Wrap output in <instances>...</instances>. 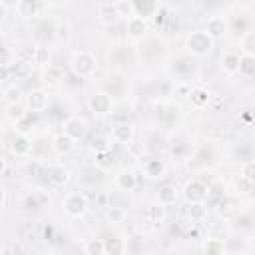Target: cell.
I'll use <instances>...</instances> for the list:
<instances>
[{"instance_id":"cell-24","label":"cell","mask_w":255,"mask_h":255,"mask_svg":"<svg viewBox=\"0 0 255 255\" xmlns=\"http://www.w3.org/2000/svg\"><path fill=\"white\" fill-rule=\"evenodd\" d=\"M251 30H253L251 18H249L247 14H243V12H239L237 16H233V18L229 20V32H233L237 38L245 36V34L251 32Z\"/></svg>"},{"instance_id":"cell-33","label":"cell","mask_w":255,"mask_h":255,"mask_svg":"<svg viewBox=\"0 0 255 255\" xmlns=\"http://www.w3.org/2000/svg\"><path fill=\"white\" fill-rule=\"evenodd\" d=\"M32 66L30 62H22V60H14L10 66H8V72H10V78L14 80H26L32 76Z\"/></svg>"},{"instance_id":"cell-15","label":"cell","mask_w":255,"mask_h":255,"mask_svg":"<svg viewBox=\"0 0 255 255\" xmlns=\"http://www.w3.org/2000/svg\"><path fill=\"white\" fill-rule=\"evenodd\" d=\"M46 179L50 181L52 187H64L70 183L72 179V171L66 167V165H50L48 171H46Z\"/></svg>"},{"instance_id":"cell-35","label":"cell","mask_w":255,"mask_h":255,"mask_svg":"<svg viewBox=\"0 0 255 255\" xmlns=\"http://www.w3.org/2000/svg\"><path fill=\"white\" fill-rule=\"evenodd\" d=\"M24 98H26L24 96V90L18 84H10L4 90V102H6V106H22Z\"/></svg>"},{"instance_id":"cell-49","label":"cell","mask_w":255,"mask_h":255,"mask_svg":"<svg viewBox=\"0 0 255 255\" xmlns=\"http://www.w3.org/2000/svg\"><path fill=\"white\" fill-rule=\"evenodd\" d=\"M84 253L86 255H104V239L92 237L84 243Z\"/></svg>"},{"instance_id":"cell-6","label":"cell","mask_w":255,"mask_h":255,"mask_svg":"<svg viewBox=\"0 0 255 255\" xmlns=\"http://www.w3.org/2000/svg\"><path fill=\"white\" fill-rule=\"evenodd\" d=\"M88 108L90 112L96 116V118H104V116H110L112 114V108H114V100L102 90V92H94L90 98H88Z\"/></svg>"},{"instance_id":"cell-53","label":"cell","mask_w":255,"mask_h":255,"mask_svg":"<svg viewBox=\"0 0 255 255\" xmlns=\"http://www.w3.org/2000/svg\"><path fill=\"white\" fill-rule=\"evenodd\" d=\"M239 175L255 183V159H251V161H245V163H241V167H239Z\"/></svg>"},{"instance_id":"cell-44","label":"cell","mask_w":255,"mask_h":255,"mask_svg":"<svg viewBox=\"0 0 255 255\" xmlns=\"http://www.w3.org/2000/svg\"><path fill=\"white\" fill-rule=\"evenodd\" d=\"M50 48L48 46H44V44H38L36 48H34V60H32V64H36V66H40V68H46V66H50Z\"/></svg>"},{"instance_id":"cell-27","label":"cell","mask_w":255,"mask_h":255,"mask_svg":"<svg viewBox=\"0 0 255 255\" xmlns=\"http://www.w3.org/2000/svg\"><path fill=\"white\" fill-rule=\"evenodd\" d=\"M126 239L124 235H112L104 239V255H126Z\"/></svg>"},{"instance_id":"cell-50","label":"cell","mask_w":255,"mask_h":255,"mask_svg":"<svg viewBox=\"0 0 255 255\" xmlns=\"http://www.w3.org/2000/svg\"><path fill=\"white\" fill-rule=\"evenodd\" d=\"M114 6H116V12H118V18H126V20L133 18V4H131V0H118V2H114Z\"/></svg>"},{"instance_id":"cell-32","label":"cell","mask_w":255,"mask_h":255,"mask_svg":"<svg viewBox=\"0 0 255 255\" xmlns=\"http://www.w3.org/2000/svg\"><path fill=\"white\" fill-rule=\"evenodd\" d=\"M253 155H255V149H253V145L247 143V141H239V143H235V145L231 147V157H233L235 161H239V163L251 161Z\"/></svg>"},{"instance_id":"cell-39","label":"cell","mask_w":255,"mask_h":255,"mask_svg":"<svg viewBox=\"0 0 255 255\" xmlns=\"http://www.w3.org/2000/svg\"><path fill=\"white\" fill-rule=\"evenodd\" d=\"M237 66H239V54L235 52H225L221 56V70L227 76H235L237 74Z\"/></svg>"},{"instance_id":"cell-61","label":"cell","mask_w":255,"mask_h":255,"mask_svg":"<svg viewBox=\"0 0 255 255\" xmlns=\"http://www.w3.org/2000/svg\"><path fill=\"white\" fill-rule=\"evenodd\" d=\"M6 169H8V161L4 159V155L0 153V175H4L6 173Z\"/></svg>"},{"instance_id":"cell-63","label":"cell","mask_w":255,"mask_h":255,"mask_svg":"<svg viewBox=\"0 0 255 255\" xmlns=\"http://www.w3.org/2000/svg\"><path fill=\"white\" fill-rule=\"evenodd\" d=\"M0 255H2V247H0Z\"/></svg>"},{"instance_id":"cell-23","label":"cell","mask_w":255,"mask_h":255,"mask_svg":"<svg viewBox=\"0 0 255 255\" xmlns=\"http://www.w3.org/2000/svg\"><path fill=\"white\" fill-rule=\"evenodd\" d=\"M50 145H52V151L58 153V155H70L76 149V141L72 137H68L66 133H62V131L52 137V143Z\"/></svg>"},{"instance_id":"cell-37","label":"cell","mask_w":255,"mask_h":255,"mask_svg":"<svg viewBox=\"0 0 255 255\" xmlns=\"http://www.w3.org/2000/svg\"><path fill=\"white\" fill-rule=\"evenodd\" d=\"M237 74H241L243 78H253V76H255V56H249V54H239V66H237Z\"/></svg>"},{"instance_id":"cell-38","label":"cell","mask_w":255,"mask_h":255,"mask_svg":"<svg viewBox=\"0 0 255 255\" xmlns=\"http://www.w3.org/2000/svg\"><path fill=\"white\" fill-rule=\"evenodd\" d=\"M110 116H112V120H114L116 124H120V122H129V118H131V106H129L128 102H118V104H114Z\"/></svg>"},{"instance_id":"cell-11","label":"cell","mask_w":255,"mask_h":255,"mask_svg":"<svg viewBox=\"0 0 255 255\" xmlns=\"http://www.w3.org/2000/svg\"><path fill=\"white\" fill-rule=\"evenodd\" d=\"M215 211H217V215L221 217V219H227V221H231L233 217H237L241 211H243V203H241V199H237V197H223L217 205H215Z\"/></svg>"},{"instance_id":"cell-31","label":"cell","mask_w":255,"mask_h":255,"mask_svg":"<svg viewBox=\"0 0 255 255\" xmlns=\"http://www.w3.org/2000/svg\"><path fill=\"white\" fill-rule=\"evenodd\" d=\"M98 18H100L102 24L114 26L118 22V12H116L114 2H100L98 4Z\"/></svg>"},{"instance_id":"cell-25","label":"cell","mask_w":255,"mask_h":255,"mask_svg":"<svg viewBox=\"0 0 255 255\" xmlns=\"http://www.w3.org/2000/svg\"><path fill=\"white\" fill-rule=\"evenodd\" d=\"M171 72L175 76H179V78H187V76H191L195 72V64H193V60L189 56H179V58H175L171 62Z\"/></svg>"},{"instance_id":"cell-46","label":"cell","mask_w":255,"mask_h":255,"mask_svg":"<svg viewBox=\"0 0 255 255\" xmlns=\"http://www.w3.org/2000/svg\"><path fill=\"white\" fill-rule=\"evenodd\" d=\"M239 46H241V54L255 56V30L247 32L245 36H241L239 38Z\"/></svg>"},{"instance_id":"cell-42","label":"cell","mask_w":255,"mask_h":255,"mask_svg":"<svg viewBox=\"0 0 255 255\" xmlns=\"http://www.w3.org/2000/svg\"><path fill=\"white\" fill-rule=\"evenodd\" d=\"M207 213H209V209L205 207V203H189V207H187V217L193 223L205 221L207 219Z\"/></svg>"},{"instance_id":"cell-56","label":"cell","mask_w":255,"mask_h":255,"mask_svg":"<svg viewBox=\"0 0 255 255\" xmlns=\"http://www.w3.org/2000/svg\"><path fill=\"white\" fill-rule=\"evenodd\" d=\"M14 62V52L8 48V46H4V44H0V66H4V68H8L10 64Z\"/></svg>"},{"instance_id":"cell-55","label":"cell","mask_w":255,"mask_h":255,"mask_svg":"<svg viewBox=\"0 0 255 255\" xmlns=\"http://www.w3.org/2000/svg\"><path fill=\"white\" fill-rule=\"evenodd\" d=\"M26 114H28V112H24L22 106H8V112H6V116H8V120H10L12 124H18L20 120H24Z\"/></svg>"},{"instance_id":"cell-21","label":"cell","mask_w":255,"mask_h":255,"mask_svg":"<svg viewBox=\"0 0 255 255\" xmlns=\"http://www.w3.org/2000/svg\"><path fill=\"white\" fill-rule=\"evenodd\" d=\"M46 8V4H42V2H38V0H18L16 2V12H18V16H22V18H36V16H40V12Z\"/></svg>"},{"instance_id":"cell-52","label":"cell","mask_w":255,"mask_h":255,"mask_svg":"<svg viewBox=\"0 0 255 255\" xmlns=\"http://www.w3.org/2000/svg\"><path fill=\"white\" fill-rule=\"evenodd\" d=\"M191 90H193V88H191V84H189L187 80H179V82L173 84L171 94H173V96H179V98H189Z\"/></svg>"},{"instance_id":"cell-59","label":"cell","mask_w":255,"mask_h":255,"mask_svg":"<svg viewBox=\"0 0 255 255\" xmlns=\"http://www.w3.org/2000/svg\"><path fill=\"white\" fill-rule=\"evenodd\" d=\"M6 80H10V72H8V68L0 66V84H4Z\"/></svg>"},{"instance_id":"cell-30","label":"cell","mask_w":255,"mask_h":255,"mask_svg":"<svg viewBox=\"0 0 255 255\" xmlns=\"http://www.w3.org/2000/svg\"><path fill=\"white\" fill-rule=\"evenodd\" d=\"M209 100H211L209 90H207V88H203V86L193 88V90H191V94H189V104H191V108H193V110H205V108H207V104H209Z\"/></svg>"},{"instance_id":"cell-28","label":"cell","mask_w":255,"mask_h":255,"mask_svg":"<svg viewBox=\"0 0 255 255\" xmlns=\"http://www.w3.org/2000/svg\"><path fill=\"white\" fill-rule=\"evenodd\" d=\"M54 34H56V22L54 20H48V18H44V20H40L38 24H36V40L40 42V44H44V42H48V40H54Z\"/></svg>"},{"instance_id":"cell-13","label":"cell","mask_w":255,"mask_h":255,"mask_svg":"<svg viewBox=\"0 0 255 255\" xmlns=\"http://www.w3.org/2000/svg\"><path fill=\"white\" fill-rule=\"evenodd\" d=\"M133 135H135V128L131 122H120V124H114L112 126V141L120 143V145H129L133 141Z\"/></svg>"},{"instance_id":"cell-10","label":"cell","mask_w":255,"mask_h":255,"mask_svg":"<svg viewBox=\"0 0 255 255\" xmlns=\"http://www.w3.org/2000/svg\"><path fill=\"white\" fill-rule=\"evenodd\" d=\"M32 147H34V143H32L30 135H26V133L16 131L8 141V149L14 157H28L32 153Z\"/></svg>"},{"instance_id":"cell-51","label":"cell","mask_w":255,"mask_h":255,"mask_svg":"<svg viewBox=\"0 0 255 255\" xmlns=\"http://www.w3.org/2000/svg\"><path fill=\"white\" fill-rule=\"evenodd\" d=\"M161 116L167 120V122H173V120H177L179 116H181V106H177V104H173V102H169V104H163L161 106Z\"/></svg>"},{"instance_id":"cell-57","label":"cell","mask_w":255,"mask_h":255,"mask_svg":"<svg viewBox=\"0 0 255 255\" xmlns=\"http://www.w3.org/2000/svg\"><path fill=\"white\" fill-rule=\"evenodd\" d=\"M70 38V26L66 22H56V34L54 40H68Z\"/></svg>"},{"instance_id":"cell-2","label":"cell","mask_w":255,"mask_h":255,"mask_svg":"<svg viewBox=\"0 0 255 255\" xmlns=\"http://www.w3.org/2000/svg\"><path fill=\"white\" fill-rule=\"evenodd\" d=\"M70 68H72V72H74L76 78L88 80V78L96 76V72H98V60H96V56H94L92 52L80 50V52H76V54L72 56Z\"/></svg>"},{"instance_id":"cell-48","label":"cell","mask_w":255,"mask_h":255,"mask_svg":"<svg viewBox=\"0 0 255 255\" xmlns=\"http://www.w3.org/2000/svg\"><path fill=\"white\" fill-rule=\"evenodd\" d=\"M233 185H235V193H237V195H251L253 189H255V183L249 181V179H245V177H241V175L235 177Z\"/></svg>"},{"instance_id":"cell-45","label":"cell","mask_w":255,"mask_h":255,"mask_svg":"<svg viewBox=\"0 0 255 255\" xmlns=\"http://www.w3.org/2000/svg\"><path fill=\"white\" fill-rule=\"evenodd\" d=\"M145 219H147L149 223H161V221L165 219V207L159 205V203L149 205L147 211H145Z\"/></svg>"},{"instance_id":"cell-9","label":"cell","mask_w":255,"mask_h":255,"mask_svg":"<svg viewBox=\"0 0 255 255\" xmlns=\"http://www.w3.org/2000/svg\"><path fill=\"white\" fill-rule=\"evenodd\" d=\"M191 149H193V141L189 135H183V133H177L175 137H171L169 141V155L173 159H187L191 155Z\"/></svg>"},{"instance_id":"cell-62","label":"cell","mask_w":255,"mask_h":255,"mask_svg":"<svg viewBox=\"0 0 255 255\" xmlns=\"http://www.w3.org/2000/svg\"><path fill=\"white\" fill-rule=\"evenodd\" d=\"M4 199H6V191H4V187L0 185V207L4 205Z\"/></svg>"},{"instance_id":"cell-41","label":"cell","mask_w":255,"mask_h":255,"mask_svg":"<svg viewBox=\"0 0 255 255\" xmlns=\"http://www.w3.org/2000/svg\"><path fill=\"white\" fill-rule=\"evenodd\" d=\"M231 227H233L235 231H239V233H243V231H251V229H253V215L241 211L237 217L231 219Z\"/></svg>"},{"instance_id":"cell-14","label":"cell","mask_w":255,"mask_h":255,"mask_svg":"<svg viewBox=\"0 0 255 255\" xmlns=\"http://www.w3.org/2000/svg\"><path fill=\"white\" fill-rule=\"evenodd\" d=\"M131 4H133V16H137L145 22L151 20L163 8V4L155 2V0H131Z\"/></svg>"},{"instance_id":"cell-54","label":"cell","mask_w":255,"mask_h":255,"mask_svg":"<svg viewBox=\"0 0 255 255\" xmlns=\"http://www.w3.org/2000/svg\"><path fill=\"white\" fill-rule=\"evenodd\" d=\"M110 58H114V62H116V64H128V62H131V60H133V54H131V52H128L126 48H116V52H114Z\"/></svg>"},{"instance_id":"cell-34","label":"cell","mask_w":255,"mask_h":255,"mask_svg":"<svg viewBox=\"0 0 255 255\" xmlns=\"http://www.w3.org/2000/svg\"><path fill=\"white\" fill-rule=\"evenodd\" d=\"M201 251H203V255H227L225 243L219 237H207L201 245Z\"/></svg>"},{"instance_id":"cell-12","label":"cell","mask_w":255,"mask_h":255,"mask_svg":"<svg viewBox=\"0 0 255 255\" xmlns=\"http://www.w3.org/2000/svg\"><path fill=\"white\" fill-rule=\"evenodd\" d=\"M181 193H183V197H185L187 203H203L205 197H207V187L195 177V179H189L183 185Z\"/></svg>"},{"instance_id":"cell-4","label":"cell","mask_w":255,"mask_h":255,"mask_svg":"<svg viewBox=\"0 0 255 255\" xmlns=\"http://www.w3.org/2000/svg\"><path fill=\"white\" fill-rule=\"evenodd\" d=\"M215 149H213V145L211 143H203L201 147H197L189 157H187V169H191V171H203V169H207L213 161H215Z\"/></svg>"},{"instance_id":"cell-22","label":"cell","mask_w":255,"mask_h":255,"mask_svg":"<svg viewBox=\"0 0 255 255\" xmlns=\"http://www.w3.org/2000/svg\"><path fill=\"white\" fill-rule=\"evenodd\" d=\"M124 30H126V34H128L129 38L139 40V38H145V34H147V30H149V26H147V22H145V20H141V18L133 16V18L126 20Z\"/></svg>"},{"instance_id":"cell-20","label":"cell","mask_w":255,"mask_h":255,"mask_svg":"<svg viewBox=\"0 0 255 255\" xmlns=\"http://www.w3.org/2000/svg\"><path fill=\"white\" fill-rule=\"evenodd\" d=\"M48 203H50V197H48L46 191H30V193L24 197V209H26V211H32V213L42 211Z\"/></svg>"},{"instance_id":"cell-43","label":"cell","mask_w":255,"mask_h":255,"mask_svg":"<svg viewBox=\"0 0 255 255\" xmlns=\"http://www.w3.org/2000/svg\"><path fill=\"white\" fill-rule=\"evenodd\" d=\"M106 219L112 225H120V223H124L128 219V211L124 207H120V205H110L108 211H106Z\"/></svg>"},{"instance_id":"cell-36","label":"cell","mask_w":255,"mask_h":255,"mask_svg":"<svg viewBox=\"0 0 255 255\" xmlns=\"http://www.w3.org/2000/svg\"><path fill=\"white\" fill-rule=\"evenodd\" d=\"M94 165L98 171L106 173L116 165V153L114 151H104V153H96L94 155Z\"/></svg>"},{"instance_id":"cell-3","label":"cell","mask_w":255,"mask_h":255,"mask_svg":"<svg viewBox=\"0 0 255 255\" xmlns=\"http://www.w3.org/2000/svg\"><path fill=\"white\" fill-rule=\"evenodd\" d=\"M62 207L70 219H80L86 215V211L90 207V199L84 191H68L62 199Z\"/></svg>"},{"instance_id":"cell-8","label":"cell","mask_w":255,"mask_h":255,"mask_svg":"<svg viewBox=\"0 0 255 255\" xmlns=\"http://www.w3.org/2000/svg\"><path fill=\"white\" fill-rule=\"evenodd\" d=\"M26 106L30 110V114H40L46 112L50 108V94L44 88H34L28 92L26 96Z\"/></svg>"},{"instance_id":"cell-17","label":"cell","mask_w":255,"mask_h":255,"mask_svg":"<svg viewBox=\"0 0 255 255\" xmlns=\"http://www.w3.org/2000/svg\"><path fill=\"white\" fill-rule=\"evenodd\" d=\"M66 80V70L58 64H50L46 68H42V82L48 88H56Z\"/></svg>"},{"instance_id":"cell-1","label":"cell","mask_w":255,"mask_h":255,"mask_svg":"<svg viewBox=\"0 0 255 255\" xmlns=\"http://www.w3.org/2000/svg\"><path fill=\"white\" fill-rule=\"evenodd\" d=\"M213 48H215V42L203 30H193L185 38V50H187L189 58H203V56L211 54Z\"/></svg>"},{"instance_id":"cell-60","label":"cell","mask_w":255,"mask_h":255,"mask_svg":"<svg viewBox=\"0 0 255 255\" xmlns=\"http://www.w3.org/2000/svg\"><path fill=\"white\" fill-rule=\"evenodd\" d=\"M6 14H8V4L0 0V22H2L4 18H6Z\"/></svg>"},{"instance_id":"cell-58","label":"cell","mask_w":255,"mask_h":255,"mask_svg":"<svg viewBox=\"0 0 255 255\" xmlns=\"http://www.w3.org/2000/svg\"><path fill=\"white\" fill-rule=\"evenodd\" d=\"M46 171H48V167L44 163H40V161H32L28 165V173L34 175V177H42V175H46Z\"/></svg>"},{"instance_id":"cell-47","label":"cell","mask_w":255,"mask_h":255,"mask_svg":"<svg viewBox=\"0 0 255 255\" xmlns=\"http://www.w3.org/2000/svg\"><path fill=\"white\" fill-rule=\"evenodd\" d=\"M34 44H20L16 50H14V60H22V62H30L34 60Z\"/></svg>"},{"instance_id":"cell-18","label":"cell","mask_w":255,"mask_h":255,"mask_svg":"<svg viewBox=\"0 0 255 255\" xmlns=\"http://www.w3.org/2000/svg\"><path fill=\"white\" fill-rule=\"evenodd\" d=\"M141 169H143V173H145L149 179H161V177H165V173H167V165H165V161L159 159V157H147V159L141 163Z\"/></svg>"},{"instance_id":"cell-40","label":"cell","mask_w":255,"mask_h":255,"mask_svg":"<svg viewBox=\"0 0 255 255\" xmlns=\"http://www.w3.org/2000/svg\"><path fill=\"white\" fill-rule=\"evenodd\" d=\"M90 151L96 155V153H104V151H112V139L108 135H94L88 143Z\"/></svg>"},{"instance_id":"cell-7","label":"cell","mask_w":255,"mask_h":255,"mask_svg":"<svg viewBox=\"0 0 255 255\" xmlns=\"http://www.w3.org/2000/svg\"><path fill=\"white\" fill-rule=\"evenodd\" d=\"M203 32H205L213 42L219 40V38H223V36H227V34H229V20H227V16H223V14H213V16H209L207 22H205Z\"/></svg>"},{"instance_id":"cell-16","label":"cell","mask_w":255,"mask_h":255,"mask_svg":"<svg viewBox=\"0 0 255 255\" xmlns=\"http://www.w3.org/2000/svg\"><path fill=\"white\" fill-rule=\"evenodd\" d=\"M104 92L114 100L116 96H124L126 92V76L122 72H112L104 82Z\"/></svg>"},{"instance_id":"cell-5","label":"cell","mask_w":255,"mask_h":255,"mask_svg":"<svg viewBox=\"0 0 255 255\" xmlns=\"http://www.w3.org/2000/svg\"><path fill=\"white\" fill-rule=\"evenodd\" d=\"M62 133H66L68 137H72L78 143L88 133V122L80 116H68L66 120H62Z\"/></svg>"},{"instance_id":"cell-29","label":"cell","mask_w":255,"mask_h":255,"mask_svg":"<svg viewBox=\"0 0 255 255\" xmlns=\"http://www.w3.org/2000/svg\"><path fill=\"white\" fill-rule=\"evenodd\" d=\"M149 54H153V62H157V60L161 58V54H163V42H159V40H155V38L145 40V44L139 46V56L147 62Z\"/></svg>"},{"instance_id":"cell-26","label":"cell","mask_w":255,"mask_h":255,"mask_svg":"<svg viewBox=\"0 0 255 255\" xmlns=\"http://www.w3.org/2000/svg\"><path fill=\"white\" fill-rule=\"evenodd\" d=\"M177 199H179V189H177V185L165 183L163 187H159V193H157V203H159V205L169 207V205H175Z\"/></svg>"},{"instance_id":"cell-19","label":"cell","mask_w":255,"mask_h":255,"mask_svg":"<svg viewBox=\"0 0 255 255\" xmlns=\"http://www.w3.org/2000/svg\"><path fill=\"white\" fill-rule=\"evenodd\" d=\"M114 185L122 191H133L135 185H137V175L133 169H120L116 175H114Z\"/></svg>"}]
</instances>
